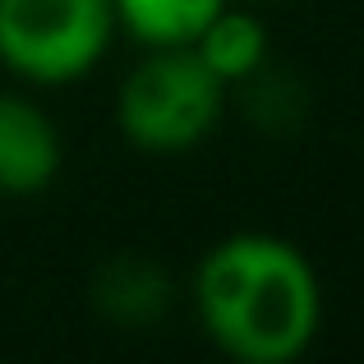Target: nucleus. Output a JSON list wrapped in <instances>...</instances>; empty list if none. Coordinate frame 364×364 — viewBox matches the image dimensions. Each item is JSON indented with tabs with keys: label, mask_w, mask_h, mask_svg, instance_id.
<instances>
[{
	"label": "nucleus",
	"mask_w": 364,
	"mask_h": 364,
	"mask_svg": "<svg viewBox=\"0 0 364 364\" xmlns=\"http://www.w3.org/2000/svg\"><path fill=\"white\" fill-rule=\"evenodd\" d=\"M226 107V83L194 55V46H152V55L120 83L116 120L139 152L176 157L213 134Z\"/></svg>",
	"instance_id": "nucleus-2"
},
{
	"label": "nucleus",
	"mask_w": 364,
	"mask_h": 364,
	"mask_svg": "<svg viewBox=\"0 0 364 364\" xmlns=\"http://www.w3.org/2000/svg\"><path fill=\"white\" fill-rule=\"evenodd\" d=\"M92 300L116 328H152L171 309V277L143 254H111L92 277Z\"/></svg>",
	"instance_id": "nucleus-5"
},
{
	"label": "nucleus",
	"mask_w": 364,
	"mask_h": 364,
	"mask_svg": "<svg viewBox=\"0 0 364 364\" xmlns=\"http://www.w3.org/2000/svg\"><path fill=\"white\" fill-rule=\"evenodd\" d=\"M235 88L245 92V116L258 124L263 134H291L300 124L304 107H309V92L295 79L286 65H258L249 79H240Z\"/></svg>",
	"instance_id": "nucleus-8"
},
{
	"label": "nucleus",
	"mask_w": 364,
	"mask_h": 364,
	"mask_svg": "<svg viewBox=\"0 0 364 364\" xmlns=\"http://www.w3.org/2000/svg\"><path fill=\"white\" fill-rule=\"evenodd\" d=\"M111 0H0V65L28 83H74L107 55Z\"/></svg>",
	"instance_id": "nucleus-3"
},
{
	"label": "nucleus",
	"mask_w": 364,
	"mask_h": 364,
	"mask_svg": "<svg viewBox=\"0 0 364 364\" xmlns=\"http://www.w3.org/2000/svg\"><path fill=\"white\" fill-rule=\"evenodd\" d=\"M60 129L28 97L0 92V194H42L60 176Z\"/></svg>",
	"instance_id": "nucleus-4"
},
{
	"label": "nucleus",
	"mask_w": 364,
	"mask_h": 364,
	"mask_svg": "<svg viewBox=\"0 0 364 364\" xmlns=\"http://www.w3.org/2000/svg\"><path fill=\"white\" fill-rule=\"evenodd\" d=\"M194 309L222 355L240 364H291L318 337L323 291L300 245L240 231L203 254Z\"/></svg>",
	"instance_id": "nucleus-1"
},
{
	"label": "nucleus",
	"mask_w": 364,
	"mask_h": 364,
	"mask_svg": "<svg viewBox=\"0 0 364 364\" xmlns=\"http://www.w3.org/2000/svg\"><path fill=\"white\" fill-rule=\"evenodd\" d=\"M226 0H111L116 23L143 46H189Z\"/></svg>",
	"instance_id": "nucleus-7"
},
{
	"label": "nucleus",
	"mask_w": 364,
	"mask_h": 364,
	"mask_svg": "<svg viewBox=\"0 0 364 364\" xmlns=\"http://www.w3.org/2000/svg\"><path fill=\"white\" fill-rule=\"evenodd\" d=\"M189 46H194V55L226 83V88H235V83L249 79V74L267 60L263 23H258L254 14H245V9H231V5L217 9L213 23H208Z\"/></svg>",
	"instance_id": "nucleus-6"
}]
</instances>
